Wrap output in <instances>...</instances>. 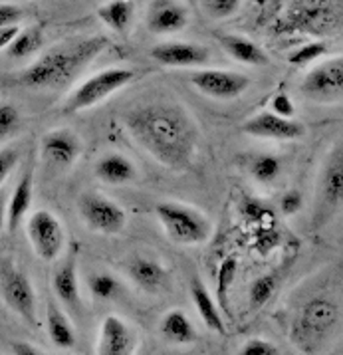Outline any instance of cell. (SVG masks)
I'll list each match as a JSON object with an SVG mask.
<instances>
[{
	"mask_svg": "<svg viewBox=\"0 0 343 355\" xmlns=\"http://www.w3.org/2000/svg\"><path fill=\"white\" fill-rule=\"evenodd\" d=\"M121 123L133 143L165 169L185 173L200 149V128L183 105L151 101L127 110Z\"/></svg>",
	"mask_w": 343,
	"mask_h": 355,
	"instance_id": "1",
	"label": "cell"
},
{
	"mask_svg": "<svg viewBox=\"0 0 343 355\" xmlns=\"http://www.w3.org/2000/svg\"><path fill=\"white\" fill-rule=\"evenodd\" d=\"M109 46L105 36H89L73 42L58 44L38 56L28 68L20 71L18 82L32 89H54L70 84L82 70L101 56Z\"/></svg>",
	"mask_w": 343,
	"mask_h": 355,
	"instance_id": "2",
	"label": "cell"
},
{
	"mask_svg": "<svg viewBox=\"0 0 343 355\" xmlns=\"http://www.w3.org/2000/svg\"><path fill=\"white\" fill-rule=\"evenodd\" d=\"M342 310L335 300L314 296L306 300L292 320L290 341L304 355L319 354L340 327Z\"/></svg>",
	"mask_w": 343,
	"mask_h": 355,
	"instance_id": "3",
	"label": "cell"
},
{
	"mask_svg": "<svg viewBox=\"0 0 343 355\" xmlns=\"http://www.w3.org/2000/svg\"><path fill=\"white\" fill-rule=\"evenodd\" d=\"M155 216L167 239L179 246H200L213 236V220L200 209L179 202L161 200L155 205Z\"/></svg>",
	"mask_w": 343,
	"mask_h": 355,
	"instance_id": "4",
	"label": "cell"
},
{
	"mask_svg": "<svg viewBox=\"0 0 343 355\" xmlns=\"http://www.w3.org/2000/svg\"><path fill=\"white\" fill-rule=\"evenodd\" d=\"M137 78L135 70L123 66H112L105 70L96 71L94 76L86 78L78 87H73L72 94L64 101L66 114H80L100 105L101 101L112 98L115 92L123 89Z\"/></svg>",
	"mask_w": 343,
	"mask_h": 355,
	"instance_id": "5",
	"label": "cell"
},
{
	"mask_svg": "<svg viewBox=\"0 0 343 355\" xmlns=\"http://www.w3.org/2000/svg\"><path fill=\"white\" fill-rule=\"evenodd\" d=\"M0 298L30 326H38V296L26 270L12 260H0Z\"/></svg>",
	"mask_w": 343,
	"mask_h": 355,
	"instance_id": "6",
	"label": "cell"
},
{
	"mask_svg": "<svg viewBox=\"0 0 343 355\" xmlns=\"http://www.w3.org/2000/svg\"><path fill=\"white\" fill-rule=\"evenodd\" d=\"M343 151L342 143H333L324 157L315 181V225H326L342 209Z\"/></svg>",
	"mask_w": 343,
	"mask_h": 355,
	"instance_id": "7",
	"label": "cell"
},
{
	"mask_svg": "<svg viewBox=\"0 0 343 355\" xmlns=\"http://www.w3.org/2000/svg\"><path fill=\"white\" fill-rule=\"evenodd\" d=\"M76 209L87 230L103 236L121 234L127 227V211L100 191H84L76 200Z\"/></svg>",
	"mask_w": 343,
	"mask_h": 355,
	"instance_id": "8",
	"label": "cell"
},
{
	"mask_svg": "<svg viewBox=\"0 0 343 355\" xmlns=\"http://www.w3.org/2000/svg\"><path fill=\"white\" fill-rule=\"evenodd\" d=\"M26 236L34 254L44 262H56L66 250V228L56 214L48 209H38L26 216Z\"/></svg>",
	"mask_w": 343,
	"mask_h": 355,
	"instance_id": "9",
	"label": "cell"
},
{
	"mask_svg": "<svg viewBox=\"0 0 343 355\" xmlns=\"http://www.w3.org/2000/svg\"><path fill=\"white\" fill-rule=\"evenodd\" d=\"M342 24V10L333 6L329 0H300L284 18L288 30L326 34L335 32Z\"/></svg>",
	"mask_w": 343,
	"mask_h": 355,
	"instance_id": "10",
	"label": "cell"
},
{
	"mask_svg": "<svg viewBox=\"0 0 343 355\" xmlns=\"http://www.w3.org/2000/svg\"><path fill=\"white\" fill-rule=\"evenodd\" d=\"M301 96L314 103H340L343 96L342 56L331 58L306 73L300 84Z\"/></svg>",
	"mask_w": 343,
	"mask_h": 355,
	"instance_id": "11",
	"label": "cell"
},
{
	"mask_svg": "<svg viewBox=\"0 0 343 355\" xmlns=\"http://www.w3.org/2000/svg\"><path fill=\"white\" fill-rule=\"evenodd\" d=\"M188 82L199 89L202 96L218 101H232L240 98L250 87V78L240 71L230 70H195L188 76Z\"/></svg>",
	"mask_w": 343,
	"mask_h": 355,
	"instance_id": "12",
	"label": "cell"
},
{
	"mask_svg": "<svg viewBox=\"0 0 343 355\" xmlns=\"http://www.w3.org/2000/svg\"><path fill=\"white\" fill-rule=\"evenodd\" d=\"M84 143L80 135L68 128L50 129L40 141V153L46 163L62 171H70L82 157Z\"/></svg>",
	"mask_w": 343,
	"mask_h": 355,
	"instance_id": "13",
	"label": "cell"
},
{
	"mask_svg": "<svg viewBox=\"0 0 343 355\" xmlns=\"http://www.w3.org/2000/svg\"><path fill=\"white\" fill-rule=\"evenodd\" d=\"M243 131L256 139L298 141L306 135V125L296 117H280L272 112H260L244 121Z\"/></svg>",
	"mask_w": 343,
	"mask_h": 355,
	"instance_id": "14",
	"label": "cell"
},
{
	"mask_svg": "<svg viewBox=\"0 0 343 355\" xmlns=\"http://www.w3.org/2000/svg\"><path fill=\"white\" fill-rule=\"evenodd\" d=\"M139 347V334L119 315L103 318L98 334V355H135Z\"/></svg>",
	"mask_w": 343,
	"mask_h": 355,
	"instance_id": "15",
	"label": "cell"
},
{
	"mask_svg": "<svg viewBox=\"0 0 343 355\" xmlns=\"http://www.w3.org/2000/svg\"><path fill=\"white\" fill-rule=\"evenodd\" d=\"M52 290L56 302L68 312V315H82V290H80V276H78V256L68 254L56 270L52 272Z\"/></svg>",
	"mask_w": 343,
	"mask_h": 355,
	"instance_id": "16",
	"label": "cell"
},
{
	"mask_svg": "<svg viewBox=\"0 0 343 355\" xmlns=\"http://www.w3.org/2000/svg\"><path fill=\"white\" fill-rule=\"evenodd\" d=\"M149 56L167 68H200L209 64L211 50L193 42H161L149 50Z\"/></svg>",
	"mask_w": 343,
	"mask_h": 355,
	"instance_id": "17",
	"label": "cell"
},
{
	"mask_svg": "<svg viewBox=\"0 0 343 355\" xmlns=\"http://www.w3.org/2000/svg\"><path fill=\"white\" fill-rule=\"evenodd\" d=\"M145 24L153 34H177L188 24V10L179 0H153L147 8Z\"/></svg>",
	"mask_w": 343,
	"mask_h": 355,
	"instance_id": "18",
	"label": "cell"
},
{
	"mask_svg": "<svg viewBox=\"0 0 343 355\" xmlns=\"http://www.w3.org/2000/svg\"><path fill=\"white\" fill-rule=\"evenodd\" d=\"M127 276L145 294H161L171 286V272L149 256H135L127 264Z\"/></svg>",
	"mask_w": 343,
	"mask_h": 355,
	"instance_id": "19",
	"label": "cell"
},
{
	"mask_svg": "<svg viewBox=\"0 0 343 355\" xmlns=\"http://www.w3.org/2000/svg\"><path fill=\"white\" fill-rule=\"evenodd\" d=\"M94 175H96V179H100L101 183L114 187L131 185L139 179L137 165L127 155L117 153V151L101 155L94 165Z\"/></svg>",
	"mask_w": 343,
	"mask_h": 355,
	"instance_id": "20",
	"label": "cell"
},
{
	"mask_svg": "<svg viewBox=\"0 0 343 355\" xmlns=\"http://www.w3.org/2000/svg\"><path fill=\"white\" fill-rule=\"evenodd\" d=\"M34 200V171L30 167L12 189V193L8 195L6 202V228L10 232H15L20 227L26 216L30 214V207Z\"/></svg>",
	"mask_w": 343,
	"mask_h": 355,
	"instance_id": "21",
	"label": "cell"
},
{
	"mask_svg": "<svg viewBox=\"0 0 343 355\" xmlns=\"http://www.w3.org/2000/svg\"><path fill=\"white\" fill-rule=\"evenodd\" d=\"M46 331L58 349H73L78 343L72 318L54 300H50L46 306Z\"/></svg>",
	"mask_w": 343,
	"mask_h": 355,
	"instance_id": "22",
	"label": "cell"
},
{
	"mask_svg": "<svg viewBox=\"0 0 343 355\" xmlns=\"http://www.w3.org/2000/svg\"><path fill=\"white\" fill-rule=\"evenodd\" d=\"M188 290H191V298H193V304H195V308L199 312L202 324L209 327L211 331L218 334V336L227 334V324H225L222 312L216 306V302L213 298V294H211V290H209V286L204 284L200 278L195 276L191 280Z\"/></svg>",
	"mask_w": 343,
	"mask_h": 355,
	"instance_id": "23",
	"label": "cell"
},
{
	"mask_svg": "<svg viewBox=\"0 0 343 355\" xmlns=\"http://www.w3.org/2000/svg\"><path fill=\"white\" fill-rule=\"evenodd\" d=\"M159 334L163 336V340L175 343V345H191L199 340V331L193 324V320L179 308L169 310L161 318Z\"/></svg>",
	"mask_w": 343,
	"mask_h": 355,
	"instance_id": "24",
	"label": "cell"
},
{
	"mask_svg": "<svg viewBox=\"0 0 343 355\" xmlns=\"http://www.w3.org/2000/svg\"><path fill=\"white\" fill-rule=\"evenodd\" d=\"M218 42L229 56H232L240 64H246V66H266L268 64L266 52L258 44L244 38V36L222 34V36H218Z\"/></svg>",
	"mask_w": 343,
	"mask_h": 355,
	"instance_id": "25",
	"label": "cell"
},
{
	"mask_svg": "<svg viewBox=\"0 0 343 355\" xmlns=\"http://www.w3.org/2000/svg\"><path fill=\"white\" fill-rule=\"evenodd\" d=\"M101 22L115 34H125L135 16V6L131 0H107L103 2L98 10Z\"/></svg>",
	"mask_w": 343,
	"mask_h": 355,
	"instance_id": "26",
	"label": "cell"
},
{
	"mask_svg": "<svg viewBox=\"0 0 343 355\" xmlns=\"http://www.w3.org/2000/svg\"><path fill=\"white\" fill-rule=\"evenodd\" d=\"M44 32L40 26H28V28L18 30L15 40L8 44L4 50L10 60H24V58L34 56L42 50Z\"/></svg>",
	"mask_w": 343,
	"mask_h": 355,
	"instance_id": "27",
	"label": "cell"
},
{
	"mask_svg": "<svg viewBox=\"0 0 343 355\" xmlns=\"http://www.w3.org/2000/svg\"><path fill=\"white\" fill-rule=\"evenodd\" d=\"M282 159L270 153H262L250 159L248 163V175L252 177V181L262 187L274 185L276 179H280L282 175Z\"/></svg>",
	"mask_w": 343,
	"mask_h": 355,
	"instance_id": "28",
	"label": "cell"
},
{
	"mask_svg": "<svg viewBox=\"0 0 343 355\" xmlns=\"http://www.w3.org/2000/svg\"><path fill=\"white\" fill-rule=\"evenodd\" d=\"M238 272V258L236 256H227L216 270V286H215V302L220 308V312H229L230 302V288L234 284Z\"/></svg>",
	"mask_w": 343,
	"mask_h": 355,
	"instance_id": "29",
	"label": "cell"
},
{
	"mask_svg": "<svg viewBox=\"0 0 343 355\" xmlns=\"http://www.w3.org/2000/svg\"><path fill=\"white\" fill-rule=\"evenodd\" d=\"M87 284V292L89 296L98 302H109V300H115L121 290H123V284L121 280L115 276L114 272H91L87 276L86 280Z\"/></svg>",
	"mask_w": 343,
	"mask_h": 355,
	"instance_id": "30",
	"label": "cell"
},
{
	"mask_svg": "<svg viewBox=\"0 0 343 355\" xmlns=\"http://www.w3.org/2000/svg\"><path fill=\"white\" fill-rule=\"evenodd\" d=\"M280 286V276L278 272H266L264 276H258L256 280L248 288V306L252 310L264 308L276 294Z\"/></svg>",
	"mask_w": 343,
	"mask_h": 355,
	"instance_id": "31",
	"label": "cell"
},
{
	"mask_svg": "<svg viewBox=\"0 0 343 355\" xmlns=\"http://www.w3.org/2000/svg\"><path fill=\"white\" fill-rule=\"evenodd\" d=\"M326 52H328V44L326 42H310L298 48L296 52H292L290 58H288V62L294 64V66H308V64H312L315 60H319Z\"/></svg>",
	"mask_w": 343,
	"mask_h": 355,
	"instance_id": "32",
	"label": "cell"
},
{
	"mask_svg": "<svg viewBox=\"0 0 343 355\" xmlns=\"http://www.w3.org/2000/svg\"><path fill=\"white\" fill-rule=\"evenodd\" d=\"M20 128V112L12 103H0V141L10 137Z\"/></svg>",
	"mask_w": 343,
	"mask_h": 355,
	"instance_id": "33",
	"label": "cell"
},
{
	"mask_svg": "<svg viewBox=\"0 0 343 355\" xmlns=\"http://www.w3.org/2000/svg\"><path fill=\"white\" fill-rule=\"evenodd\" d=\"M243 0H202V6L206 15L215 20H225L234 15L240 8Z\"/></svg>",
	"mask_w": 343,
	"mask_h": 355,
	"instance_id": "34",
	"label": "cell"
},
{
	"mask_svg": "<svg viewBox=\"0 0 343 355\" xmlns=\"http://www.w3.org/2000/svg\"><path fill=\"white\" fill-rule=\"evenodd\" d=\"M18 161H20V151L16 147L12 145L0 147V189L6 183V179L12 175Z\"/></svg>",
	"mask_w": 343,
	"mask_h": 355,
	"instance_id": "35",
	"label": "cell"
},
{
	"mask_svg": "<svg viewBox=\"0 0 343 355\" xmlns=\"http://www.w3.org/2000/svg\"><path fill=\"white\" fill-rule=\"evenodd\" d=\"M240 213H243V216L248 223L264 225V220L270 216V209L264 207V205L256 199H244L243 205H240Z\"/></svg>",
	"mask_w": 343,
	"mask_h": 355,
	"instance_id": "36",
	"label": "cell"
},
{
	"mask_svg": "<svg viewBox=\"0 0 343 355\" xmlns=\"http://www.w3.org/2000/svg\"><path fill=\"white\" fill-rule=\"evenodd\" d=\"M238 355H280V349L276 343L264 338H252L244 341V345L238 349Z\"/></svg>",
	"mask_w": 343,
	"mask_h": 355,
	"instance_id": "37",
	"label": "cell"
},
{
	"mask_svg": "<svg viewBox=\"0 0 343 355\" xmlns=\"http://www.w3.org/2000/svg\"><path fill=\"white\" fill-rule=\"evenodd\" d=\"M270 107L272 114L280 115V117H296V105H294L292 98L284 92H280L272 98Z\"/></svg>",
	"mask_w": 343,
	"mask_h": 355,
	"instance_id": "38",
	"label": "cell"
},
{
	"mask_svg": "<svg viewBox=\"0 0 343 355\" xmlns=\"http://www.w3.org/2000/svg\"><path fill=\"white\" fill-rule=\"evenodd\" d=\"M301 207H304V197H301L300 191H288L280 199V211L286 216L298 214L301 211Z\"/></svg>",
	"mask_w": 343,
	"mask_h": 355,
	"instance_id": "39",
	"label": "cell"
},
{
	"mask_svg": "<svg viewBox=\"0 0 343 355\" xmlns=\"http://www.w3.org/2000/svg\"><path fill=\"white\" fill-rule=\"evenodd\" d=\"M24 18V10L16 4H0V28L18 26V22Z\"/></svg>",
	"mask_w": 343,
	"mask_h": 355,
	"instance_id": "40",
	"label": "cell"
},
{
	"mask_svg": "<svg viewBox=\"0 0 343 355\" xmlns=\"http://www.w3.org/2000/svg\"><path fill=\"white\" fill-rule=\"evenodd\" d=\"M254 242H256L258 250H260L262 254H266V252H270L272 248L278 244V234H276L272 228H260L256 232Z\"/></svg>",
	"mask_w": 343,
	"mask_h": 355,
	"instance_id": "41",
	"label": "cell"
},
{
	"mask_svg": "<svg viewBox=\"0 0 343 355\" xmlns=\"http://www.w3.org/2000/svg\"><path fill=\"white\" fill-rule=\"evenodd\" d=\"M10 349H12L15 355H46L40 347L32 345L28 341H12L10 343Z\"/></svg>",
	"mask_w": 343,
	"mask_h": 355,
	"instance_id": "42",
	"label": "cell"
},
{
	"mask_svg": "<svg viewBox=\"0 0 343 355\" xmlns=\"http://www.w3.org/2000/svg\"><path fill=\"white\" fill-rule=\"evenodd\" d=\"M20 26H8V28H0V52H4L8 48V44L15 40Z\"/></svg>",
	"mask_w": 343,
	"mask_h": 355,
	"instance_id": "43",
	"label": "cell"
},
{
	"mask_svg": "<svg viewBox=\"0 0 343 355\" xmlns=\"http://www.w3.org/2000/svg\"><path fill=\"white\" fill-rule=\"evenodd\" d=\"M6 202H8V193L0 189V232L6 228Z\"/></svg>",
	"mask_w": 343,
	"mask_h": 355,
	"instance_id": "44",
	"label": "cell"
}]
</instances>
